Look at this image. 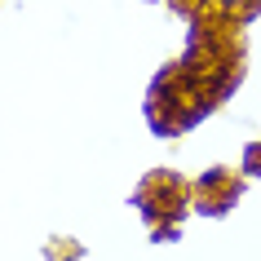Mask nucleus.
<instances>
[{
	"mask_svg": "<svg viewBox=\"0 0 261 261\" xmlns=\"http://www.w3.org/2000/svg\"><path fill=\"white\" fill-rule=\"evenodd\" d=\"M195 195H199V204L208 213H221V208H230V199H239V181H234L230 168H208L195 181Z\"/></svg>",
	"mask_w": 261,
	"mask_h": 261,
	"instance_id": "f257e3e1",
	"label": "nucleus"
},
{
	"mask_svg": "<svg viewBox=\"0 0 261 261\" xmlns=\"http://www.w3.org/2000/svg\"><path fill=\"white\" fill-rule=\"evenodd\" d=\"M244 168L252 173V177H261V142H257V146H248V155H244Z\"/></svg>",
	"mask_w": 261,
	"mask_h": 261,
	"instance_id": "7ed1b4c3",
	"label": "nucleus"
},
{
	"mask_svg": "<svg viewBox=\"0 0 261 261\" xmlns=\"http://www.w3.org/2000/svg\"><path fill=\"white\" fill-rule=\"evenodd\" d=\"M44 261H84V244H75V239H49L44 244Z\"/></svg>",
	"mask_w": 261,
	"mask_h": 261,
	"instance_id": "f03ea898",
	"label": "nucleus"
},
{
	"mask_svg": "<svg viewBox=\"0 0 261 261\" xmlns=\"http://www.w3.org/2000/svg\"><path fill=\"white\" fill-rule=\"evenodd\" d=\"M208 5H213V9H217L221 18H230V14H239V9H244L248 0H208Z\"/></svg>",
	"mask_w": 261,
	"mask_h": 261,
	"instance_id": "20e7f679",
	"label": "nucleus"
}]
</instances>
